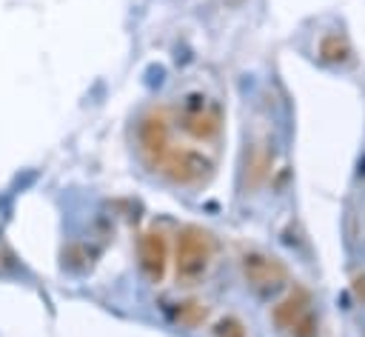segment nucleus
<instances>
[{
  "instance_id": "nucleus-1",
  "label": "nucleus",
  "mask_w": 365,
  "mask_h": 337,
  "mask_svg": "<svg viewBox=\"0 0 365 337\" xmlns=\"http://www.w3.org/2000/svg\"><path fill=\"white\" fill-rule=\"evenodd\" d=\"M214 263V240L197 226H182L174 240V274L182 286H197L205 280Z\"/></svg>"
},
{
  "instance_id": "nucleus-2",
  "label": "nucleus",
  "mask_w": 365,
  "mask_h": 337,
  "mask_svg": "<svg viewBox=\"0 0 365 337\" xmlns=\"http://www.w3.org/2000/svg\"><path fill=\"white\" fill-rule=\"evenodd\" d=\"M271 320L279 331L291 337H317L319 334V317L311 306V294L299 286L285 288V297H279L271 308Z\"/></svg>"
},
{
  "instance_id": "nucleus-3",
  "label": "nucleus",
  "mask_w": 365,
  "mask_h": 337,
  "mask_svg": "<svg viewBox=\"0 0 365 337\" xmlns=\"http://www.w3.org/2000/svg\"><path fill=\"white\" fill-rule=\"evenodd\" d=\"M160 171L177 186H200L214 171V157L197 146H171L157 163Z\"/></svg>"
},
{
  "instance_id": "nucleus-4",
  "label": "nucleus",
  "mask_w": 365,
  "mask_h": 337,
  "mask_svg": "<svg viewBox=\"0 0 365 337\" xmlns=\"http://www.w3.org/2000/svg\"><path fill=\"white\" fill-rule=\"evenodd\" d=\"M240 268H242V277H245L248 288L254 294L265 297V300H271V297H277L288 288V268L265 251H257V248L242 251Z\"/></svg>"
},
{
  "instance_id": "nucleus-5",
  "label": "nucleus",
  "mask_w": 365,
  "mask_h": 337,
  "mask_svg": "<svg viewBox=\"0 0 365 337\" xmlns=\"http://www.w3.org/2000/svg\"><path fill=\"white\" fill-rule=\"evenodd\" d=\"M174 126H177L182 134H188L191 140H197V143H214V140H220V134H222V109H220V103L211 97V100H208L202 109H197V111H177Z\"/></svg>"
},
{
  "instance_id": "nucleus-6",
  "label": "nucleus",
  "mask_w": 365,
  "mask_h": 337,
  "mask_svg": "<svg viewBox=\"0 0 365 337\" xmlns=\"http://www.w3.org/2000/svg\"><path fill=\"white\" fill-rule=\"evenodd\" d=\"M137 143L148 163H160L163 154L171 149V123L163 111H148L137 123Z\"/></svg>"
},
{
  "instance_id": "nucleus-7",
  "label": "nucleus",
  "mask_w": 365,
  "mask_h": 337,
  "mask_svg": "<svg viewBox=\"0 0 365 337\" xmlns=\"http://www.w3.org/2000/svg\"><path fill=\"white\" fill-rule=\"evenodd\" d=\"M137 260H140V271L145 274V280L151 283H163L165 271H168V260H171V246L165 240L163 231H143L137 240Z\"/></svg>"
},
{
  "instance_id": "nucleus-8",
  "label": "nucleus",
  "mask_w": 365,
  "mask_h": 337,
  "mask_svg": "<svg viewBox=\"0 0 365 337\" xmlns=\"http://www.w3.org/2000/svg\"><path fill=\"white\" fill-rule=\"evenodd\" d=\"M163 311L165 317L174 323V326H182V328H197L202 326L205 320V303H200L197 297H177V300H165L163 303Z\"/></svg>"
},
{
  "instance_id": "nucleus-9",
  "label": "nucleus",
  "mask_w": 365,
  "mask_h": 337,
  "mask_svg": "<svg viewBox=\"0 0 365 337\" xmlns=\"http://www.w3.org/2000/svg\"><path fill=\"white\" fill-rule=\"evenodd\" d=\"M319 57L328 63H345L351 57V46L342 34H325L319 40Z\"/></svg>"
},
{
  "instance_id": "nucleus-10",
  "label": "nucleus",
  "mask_w": 365,
  "mask_h": 337,
  "mask_svg": "<svg viewBox=\"0 0 365 337\" xmlns=\"http://www.w3.org/2000/svg\"><path fill=\"white\" fill-rule=\"evenodd\" d=\"M211 334L214 337H248L245 334V326L237 314H220L214 323H211Z\"/></svg>"
}]
</instances>
